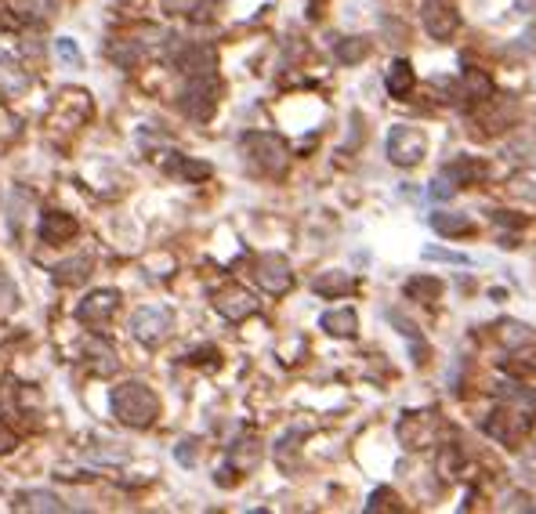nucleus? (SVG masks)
<instances>
[{"instance_id": "f257e3e1", "label": "nucleus", "mask_w": 536, "mask_h": 514, "mask_svg": "<svg viewBox=\"0 0 536 514\" xmlns=\"http://www.w3.org/2000/svg\"><path fill=\"white\" fill-rule=\"evenodd\" d=\"M109 406H112V417H117L120 424H127V427H149L160 417L157 391H152L149 384H142V380H127L120 387H112Z\"/></svg>"}, {"instance_id": "f03ea898", "label": "nucleus", "mask_w": 536, "mask_h": 514, "mask_svg": "<svg viewBox=\"0 0 536 514\" xmlns=\"http://www.w3.org/2000/svg\"><path fill=\"white\" fill-rule=\"evenodd\" d=\"M240 145H243V152L250 156V164H254L257 171H264V174H283L287 164H290L287 142H283L279 134H272V131H247V134L240 138Z\"/></svg>"}, {"instance_id": "7ed1b4c3", "label": "nucleus", "mask_w": 536, "mask_h": 514, "mask_svg": "<svg viewBox=\"0 0 536 514\" xmlns=\"http://www.w3.org/2000/svg\"><path fill=\"white\" fill-rule=\"evenodd\" d=\"M218 102H221V81H218L214 73H196V76H188V84L181 88V98H178L181 112L188 116V120H200V124L214 116Z\"/></svg>"}, {"instance_id": "20e7f679", "label": "nucleus", "mask_w": 536, "mask_h": 514, "mask_svg": "<svg viewBox=\"0 0 536 514\" xmlns=\"http://www.w3.org/2000/svg\"><path fill=\"white\" fill-rule=\"evenodd\" d=\"M425 152H428V138L425 131H417L410 124H395L388 131V142H385V156L395 164V167H413L425 160Z\"/></svg>"}, {"instance_id": "39448f33", "label": "nucleus", "mask_w": 536, "mask_h": 514, "mask_svg": "<svg viewBox=\"0 0 536 514\" xmlns=\"http://www.w3.org/2000/svg\"><path fill=\"white\" fill-rule=\"evenodd\" d=\"M174 330V315L171 308H160V304H145L131 315V334L134 341H142L145 348H157L160 341H167V334Z\"/></svg>"}, {"instance_id": "423d86ee", "label": "nucleus", "mask_w": 536, "mask_h": 514, "mask_svg": "<svg viewBox=\"0 0 536 514\" xmlns=\"http://www.w3.org/2000/svg\"><path fill=\"white\" fill-rule=\"evenodd\" d=\"M482 431L493 434V439L504 442V446H518L525 434L532 431V413H529V410H511V403H508V410H496V413L482 424Z\"/></svg>"}, {"instance_id": "0eeeda50", "label": "nucleus", "mask_w": 536, "mask_h": 514, "mask_svg": "<svg viewBox=\"0 0 536 514\" xmlns=\"http://www.w3.org/2000/svg\"><path fill=\"white\" fill-rule=\"evenodd\" d=\"M420 22L432 41H449L461 29V12L453 0H420Z\"/></svg>"}, {"instance_id": "6e6552de", "label": "nucleus", "mask_w": 536, "mask_h": 514, "mask_svg": "<svg viewBox=\"0 0 536 514\" xmlns=\"http://www.w3.org/2000/svg\"><path fill=\"white\" fill-rule=\"evenodd\" d=\"M257 283H261V290L264 294H272V297H283L290 287H294V272H290V265H287V257H279V254H261L257 257Z\"/></svg>"}, {"instance_id": "1a4fd4ad", "label": "nucleus", "mask_w": 536, "mask_h": 514, "mask_svg": "<svg viewBox=\"0 0 536 514\" xmlns=\"http://www.w3.org/2000/svg\"><path fill=\"white\" fill-rule=\"evenodd\" d=\"M117 308H120V294L117 290H95V294H88L80 304H76V319H80L84 326H105L112 315H117Z\"/></svg>"}, {"instance_id": "9d476101", "label": "nucleus", "mask_w": 536, "mask_h": 514, "mask_svg": "<svg viewBox=\"0 0 536 514\" xmlns=\"http://www.w3.org/2000/svg\"><path fill=\"white\" fill-rule=\"evenodd\" d=\"M214 308H218V315H225L228 323H243L247 315L257 311V297L243 287H225V290L214 294Z\"/></svg>"}, {"instance_id": "9b49d317", "label": "nucleus", "mask_w": 536, "mask_h": 514, "mask_svg": "<svg viewBox=\"0 0 536 514\" xmlns=\"http://www.w3.org/2000/svg\"><path fill=\"white\" fill-rule=\"evenodd\" d=\"M442 178L453 181L456 188H468V185L486 178V164L479 160V156H453L449 164H442Z\"/></svg>"}, {"instance_id": "f8f14e48", "label": "nucleus", "mask_w": 536, "mask_h": 514, "mask_svg": "<svg viewBox=\"0 0 536 514\" xmlns=\"http://www.w3.org/2000/svg\"><path fill=\"white\" fill-rule=\"evenodd\" d=\"M76 235V218L65 214V211H48L41 218V240L44 243H65Z\"/></svg>"}, {"instance_id": "ddd939ff", "label": "nucleus", "mask_w": 536, "mask_h": 514, "mask_svg": "<svg viewBox=\"0 0 536 514\" xmlns=\"http://www.w3.org/2000/svg\"><path fill=\"white\" fill-rule=\"evenodd\" d=\"M22 91H29V73L11 55H0V95L19 98Z\"/></svg>"}, {"instance_id": "4468645a", "label": "nucleus", "mask_w": 536, "mask_h": 514, "mask_svg": "<svg viewBox=\"0 0 536 514\" xmlns=\"http://www.w3.org/2000/svg\"><path fill=\"white\" fill-rule=\"evenodd\" d=\"M385 88H388L392 98H410V95H413V88H417V73H413V65H410L406 58H395V62L388 65V73H385Z\"/></svg>"}, {"instance_id": "2eb2a0df", "label": "nucleus", "mask_w": 536, "mask_h": 514, "mask_svg": "<svg viewBox=\"0 0 536 514\" xmlns=\"http://www.w3.org/2000/svg\"><path fill=\"white\" fill-rule=\"evenodd\" d=\"M15 510H41V514H58V510H69L62 496L48 493V489H29V493H19L15 496Z\"/></svg>"}, {"instance_id": "dca6fc26", "label": "nucleus", "mask_w": 536, "mask_h": 514, "mask_svg": "<svg viewBox=\"0 0 536 514\" xmlns=\"http://www.w3.org/2000/svg\"><path fill=\"white\" fill-rule=\"evenodd\" d=\"M312 290L319 294V297H344V294H352L356 290V280L348 272H319L316 280H312Z\"/></svg>"}, {"instance_id": "f3484780", "label": "nucleus", "mask_w": 536, "mask_h": 514, "mask_svg": "<svg viewBox=\"0 0 536 514\" xmlns=\"http://www.w3.org/2000/svg\"><path fill=\"white\" fill-rule=\"evenodd\" d=\"M319 326L330 334V337H356L359 330V315L352 308H333V311H323Z\"/></svg>"}, {"instance_id": "a211bd4d", "label": "nucleus", "mask_w": 536, "mask_h": 514, "mask_svg": "<svg viewBox=\"0 0 536 514\" xmlns=\"http://www.w3.org/2000/svg\"><path fill=\"white\" fill-rule=\"evenodd\" d=\"M55 283L58 287H76V283H84L88 275H91V257L88 254H76V257H69V261H62V265H55Z\"/></svg>"}, {"instance_id": "6ab92c4d", "label": "nucleus", "mask_w": 536, "mask_h": 514, "mask_svg": "<svg viewBox=\"0 0 536 514\" xmlns=\"http://www.w3.org/2000/svg\"><path fill=\"white\" fill-rule=\"evenodd\" d=\"M432 228L439 235H449V240H456V235H471L475 232V221L468 214H453V211H439L432 214Z\"/></svg>"}, {"instance_id": "aec40b11", "label": "nucleus", "mask_w": 536, "mask_h": 514, "mask_svg": "<svg viewBox=\"0 0 536 514\" xmlns=\"http://www.w3.org/2000/svg\"><path fill=\"white\" fill-rule=\"evenodd\" d=\"M84 355L91 359V366H95V373H112L120 366V359H117V351H112L105 341H98V337H91L88 341V348H84Z\"/></svg>"}, {"instance_id": "412c9836", "label": "nucleus", "mask_w": 536, "mask_h": 514, "mask_svg": "<svg viewBox=\"0 0 536 514\" xmlns=\"http://www.w3.org/2000/svg\"><path fill=\"white\" fill-rule=\"evenodd\" d=\"M366 55H370V44L363 41V36H344V41L333 44V58H337L341 65H356V62H363Z\"/></svg>"}, {"instance_id": "4be33fe9", "label": "nucleus", "mask_w": 536, "mask_h": 514, "mask_svg": "<svg viewBox=\"0 0 536 514\" xmlns=\"http://www.w3.org/2000/svg\"><path fill=\"white\" fill-rule=\"evenodd\" d=\"M464 98L468 102H489L493 98V81L479 69H468L464 73Z\"/></svg>"}, {"instance_id": "5701e85b", "label": "nucleus", "mask_w": 536, "mask_h": 514, "mask_svg": "<svg viewBox=\"0 0 536 514\" xmlns=\"http://www.w3.org/2000/svg\"><path fill=\"white\" fill-rule=\"evenodd\" d=\"M442 294V283L432 280V275H413V280H406V297L413 301H439Z\"/></svg>"}, {"instance_id": "b1692460", "label": "nucleus", "mask_w": 536, "mask_h": 514, "mask_svg": "<svg viewBox=\"0 0 536 514\" xmlns=\"http://www.w3.org/2000/svg\"><path fill=\"white\" fill-rule=\"evenodd\" d=\"M532 326H525V323H518V319H508V323H501V341L508 344V348H525V344H532Z\"/></svg>"}, {"instance_id": "393cba45", "label": "nucleus", "mask_w": 536, "mask_h": 514, "mask_svg": "<svg viewBox=\"0 0 536 514\" xmlns=\"http://www.w3.org/2000/svg\"><path fill=\"white\" fill-rule=\"evenodd\" d=\"M508 188H511V196H518V200H536V167H525V171L511 174Z\"/></svg>"}, {"instance_id": "a878e982", "label": "nucleus", "mask_w": 536, "mask_h": 514, "mask_svg": "<svg viewBox=\"0 0 536 514\" xmlns=\"http://www.w3.org/2000/svg\"><path fill=\"white\" fill-rule=\"evenodd\" d=\"M496 395L508 403H522V406H536V391H525V384L518 380H501L496 384Z\"/></svg>"}, {"instance_id": "bb28decb", "label": "nucleus", "mask_w": 536, "mask_h": 514, "mask_svg": "<svg viewBox=\"0 0 536 514\" xmlns=\"http://www.w3.org/2000/svg\"><path fill=\"white\" fill-rule=\"evenodd\" d=\"M171 171H178L181 178H188V181H203V178H211V164H200V160H181L178 164H171Z\"/></svg>"}, {"instance_id": "cd10ccee", "label": "nucleus", "mask_w": 536, "mask_h": 514, "mask_svg": "<svg viewBox=\"0 0 536 514\" xmlns=\"http://www.w3.org/2000/svg\"><path fill=\"white\" fill-rule=\"evenodd\" d=\"M19 8H22V15H33V19H48V15L58 8V0H19Z\"/></svg>"}, {"instance_id": "c85d7f7f", "label": "nucleus", "mask_w": 536, "mask_h": 514, "mask_svg": "<svg viewBox=\"0 0 536 514\" xmlns=\"http://www.w3.org/2000/svg\"><path fill=\"white\" fill-rule=\"evenodd\" d=\"M395 503H399V500H395V493H392V489H373V493H370L366 510H370V514H377V510H395Z\"/></svg>"}, {"instance_id": "c756f323", "label": "nucleus", "mask_w": 536, "mask_h": 514, "mask_svg": "<svg viewBox=\"0 0 536 514\" xmlns=\"http://www.w3.org/2000/svg\"><path fill=\"white\" fill-rule=\"evenodd\" d=\"M55 55H58L65 65H80V62H84V58H80V48H76L69 36H58V41H55Z\"/></svg>"}, {"instance_id": "7c9ffc66", "label": "nucleus", "mask_w": 536, "mask_h": 514, "mask_svg": "<svg viewBox=\"0 0 536 514\" xmlns=\"http://www.w3.org/2000/svg\"><path fill=\"white\" fill-rule=\"evenodd\" d=\"M257 442L254 439H247V442H236V449H233V460H240L243 467H254L257 464Z\"/></svg>"}, {"instance_id": "2f4dec72", "label": "nucleus", "mask_w": 536, "mask_h": 514, "mask_svg": "<svg viewBox=\"0 0 536 514\" xmlns=\"http://www.w3.org/2000/svg\"><path fill=\"white\" fill-rule=\"evenodd\" d=\"M425 257H432V261H449V265H471V257H468V254L442 250V247H428V250H425Z\"/></svg>"}, {"instance_id": "473e14b6", "label": "nucleus", "mask_w": 536, "mask_h": 514, "mask_svg": "<svg viewBox=\"0 0 536 514\" xmlns=\"http://www.w3.org/2000/svg\"><path fill=\"white\" fill-rule=\"evenodd\" d=\"M456 467H461V453H456V446H446V449L439 453V471H442V479H449Z\"/></svg>"}, {"instance_id": "72a5a7b5", "label": "nucleus", "mask_w": 536, "mask_h": 514, "mask_svg": "<svg viewBox=\"0 0 536 514\" xmlns=\"http://www.w3.org/2000/svg\"><path fill=\"white\" fill-rule=\"evenodd\" d=\"M388 323H392V326H399V334H402L406 341H417V326L406 319L402 311H388Z\"/></svg>"}, {"instance_id": "f704fd0d", "label": "nucleus", "mask_w": 536, "mask_h": 514, "mask_svg": "<svg viewBox=\"0 0 536 514\" xmlns=\"http://www.w3.org/2000/svg\"><path fill=\"white\" fill-rule=\"evenodd\" d=\"M178 460L188 467V464H193L196 460V439H185L181 446H178Z\"/></svg>"}, {"instance_id": "c9c22d12", "label": "nucleus", "mask_w": 536, "mask_h": 514, "mask_svg": "<svg viewBox=\"0 0 536 514\" xmlns=\"http://www.w3.org/2000/svg\"><path fill=\"white\" fill-rule=\"evenodd\" d=\"M493 221H496V225H515V228H522V225H525V218H508V211H496V214H493Z\"/></svg>"}, {"instance_id": "e433bc0d", "label": "nucleus", "mask_w": 536, "mask_h": 514, "mask_svg": "<svg viewBox=\"0 0 536 514\" xmlns=\"http://www.w3.org/2000/svg\"><path fill=\"white\" fill-rule=\"evenodd\" d=\"M15 449V434L8 427H0V453H11Z\"/></svg>"}, {"instance_id": "4c0bfd02", "label": "nucleus", "mask_w": 536, "mask_h": 514, "mask_svg": "<svg viewBox=\"0 0 536 514\" xmlns=\"http://www.w3.org/2000/svg\"><path fill=\"white\" fill-rule=\"evenodd\" d=\"M529 4H532V0H518V8H522V12H529Z\"/></svg>"}]
</instances>
